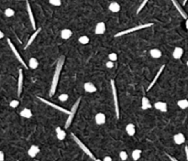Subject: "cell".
I'll return each instance as SVG.
<instances>
[{
    "label": "cell",
    "mask_w": 188,
    "mask_h": 161,
    "mask_svg": "<svg viewBox=\"0 0 188 161\" xmlns=\"http://www.w3.org/2000/svg\"><path fill=\"white\" fill-rule=\"evenodd\" d=\"M8 45H9V48H10V50H12V52H13V54L15 55V57L17 59V61H19L21 64H22V66L24 67L25 69H28V66L26 65V62L24 61V60L22 59V57L20 56V54H19V52L17 51V50L16 49V47L14 46V44L11 42V40L9 39H8Z\"/></svg>",
    "instance_id": "cell-6"
},
{
    "label": "cell",
    "mask_w": 188,
    "mask_h": 161,
    "mask_svg": "<svg viewBox=\"0 0 188 161\" xmlns=\"http://www.w3.org/2000/svg\"><path fill=\"white\" fill-rule=\"evenodd\" d=\"M111 88H112V94H113V99H114V105H115V111L117 118H119V98H117V87L115 85L114 80H111Z\"/></svg>",
    "instance_id": "cell-5"
},
{
    "label": "cell",
    "mask_w": 188,
    "mask_h": 161,
    "mask_svg": "<svg viewBox=\"0 0 188 161\" xmlns=\"http://www.w3.org/2000/svg\"><path fill=\"white\" fill-rule=\"evenodd\" d=\"M56 136H57V139L59 140H63L64 138H65V136H66V133H65V131H64L63 129H62L61 127H57L56 128Z\"/></svg>",
    "instance_id": "cell-21"
},
{
    "label": "cell",
    "mask_w": 188,
    "mask_h": 161,
    "mask_svg": "<svg viewBox=\"0 0 188 161\" xmlns=\"http://www.w3.org/2000/svg\"><path fill=\"white\" fill-rule=\"evenodd\" d=\"M142 157V150L140 149H135L131 153V158L134 161H137Z\"/></svg>",
    "instance_id": "cell-27"
},
{
    "label": "cell",
    "mask_w": 188,
    "mask_h": 161,
    "mask_svg": "<svg viewBox=\"0 0 188 161\" xmlns=\"http://www.w3.org/2000/svg\"><path fill=\"white\" fill-rule=\"evenodd\" d=\"M27 11H28V18H29V20H31V26L33 28V30H36V23H35V19H34V16H33V13H32V10H31V5L28 2L27 3Z\"/></svg>",
    "instance_id": "cell-12"
},
{
    "label": "cell",
    "mask_w": 188,
    "mask_h": 161,
    "mask_svg": "<svg viewBox=\"0 0 188 161\" xmlns=\"http://www.w3.org/2000/svg\"><path fill=\"white\" fill-rule=\"evenodd\" d=\"M171 1H172V3L173 4V6L175 7V8L177 9V11L179 12V14H180L182 17H183V18H184L185 19H188V16H187L186 12L183 9V8L181 7L180 4L177 2V0H171Z\"/></svg>",
    "instance_id": "cell-8"
},
{
    "label": "cell",
    "mask_w": 188,
    "mask_h": 161,
    "mask_svg": "<svg viewBox=\"0 0 188 161\" xmlns=\"http://www.w3.org/2000/svg\"><path fill=\"white\" fill-rule=\"evenodd\" d=\"M94 161H102V160H101V159H99V158H96V159H95Z\"/></svg>",
    "instance_id": "cell-45"
},
{
    "label": "cell",
    "mask_w": 188,
    "mask_h": 161,
    "mask_svg": "<svg viewBox=\"0 0 188 161\" xmlns=\"http://www.w3.org/2000/svg\"><path fill=\"white\" fill-rule=\"evenodd\" d=\"M105 32V24L104 22H99L95 28V33L96 35H102Z\"/></svg>",
    "instance_id": "cell-13"
},
{
    "label": "cell",
    "mask_w": 188,
    "mask_h": 161,
    "mask_svg": "<svg viewBox=\"0 0 188 161\" xmlns=\"http://www.w3.org/2000/svg\"><path fill=\"white\" fill-rule=\"evenodd\" d=\"M119 158H120V159H121L122 161L127 160V159H128V154H127V152H126V151H121V152L119 153Z\"/></svg>",
    "instance_id": "cell-33"
},
{
    "label": "cell",
    "mask_w": 188,
    "mask_h": 161,
    "mask_svg": "<svg viewBox=\"0 0 188 161\" xmlns=\"http://www.w3.org/2000/svg\"><path fill=\"white\" fill-rule=\"evenodd\" d=\"M167 157L170 158V160H171V161H178L175 158H173V157H172V156H170V155H168V154H167Z\"/></svg>",
    "instance_id": "cell-41"
},
{
    "label": "cell",
    "mask_w": 188,
    "mask_h": 161,
    "mask_svg": "<svg viewBox=\"0 0 188 161\" xmlns=\"http://www.w3.org/2000/svg\"><path fill=\"white\" fill-rule=\"evenodd\" d=\"M186 65L188 66V61H187V62H186Z\"/></svg>",
    "instance_id": "cell-48"
},
{
    "label": "cell",
    "mask_w": 188,
    "mask_h": 161,
    "mask_svg": "<svg viewBox=\"0 0 188 161\" xmlns=\"http://www.w3.org/2000/svg\"><path fill=\"white\" fill-rule=\"evenodd\" d=\"M4 37H5L4 33H3V32H2L1 30H0V39H3Z\"/></svg>",
    "instance_id": "cell-43"
},
{
    "label": "cell",
    "mask_w": 188,
    "mask_h": 161,
    "mask_svg": "<svg viewBox=\"0 0 188 161\" xmlns=\"http://www.w3.org/2000/svg\"><path fill=\"white\" fill-rule=\"evenodd\" d=\"M20 116L21 117H24V118H31L32 117V112L31 109H28V108H24L23 110L20 112Z\"/></svg>",
    "instance_id": "cell-26"
},
{
    "label": "cell",
    "mask_w": 188,
    "mask_h": 161,
    "mask_svg": "<svg viewBox=\"0 0 188 161\" xmlns=\"http://www.w3.org/2000/svg\"><path fill=\"white\" fill-rule=\"evenodd\" d=\"M186 2H187V0H184V5H185V4H186Z\"/></svg>",
    "instance_id": "cell-46"
},
{
    "label": "cell",
    "mask_w": 188,
    "mask_h": 161,
    "mask_svg": "<svg viewBox=\"0 0 188 161\" xmlns=\"http://www.w3.org/2000/svg\"><path fill=\"white\" fill-rule=\"evenodd\" d=\"M78 41L81 43V44H83V45H85L87 44L88 42H89V38H88L87 36H82L78 39Z\"/></svg>",
    "instance_id": "cell-30"
},
{
    "label": "cell",
    "mask_w": 188,
    "mask_h": 161,
    "mask_svg": "<svg viewBox=\"0 0 188 161\" xmlns=\"http://www.w3.org/2000/svg\"><path fill=\"white\" fill-rule=\"evenodd\" d=\"M185 155H186V159L188 161V147H185Z\"/></svg>",
    "instance_id": "cell-42"
},
{
    "label": "cell",
    "mask_w": 188,
    "mask_h": 161,
    "mask_svg": "<svg viewBox=\"0 0 188 161\" xmlns=\"http://www.w3.org/2000/svg\"><path fill=\"white\" fill-rule=\"evenodd\" d=\"M72 35H73V32L71 30H69V28H64V30H62L61 32V37L63 39H69L72 37Z\"/></svg>",
    "instance_id": "cell-22"
},
{
    "label": "cell",
    "mask_w": 188,
    "mask_h": 161,
    "mask_svg": "<svg viewBox=\"0 0 188 161\" xmlns=\"http://www.w3.org/2000/svg\"><path fill=\"white\" fill-rule=\"evenodd\" d=\"M142 110H147V109H150L151 108V103L150 102V100L147 98L146 96L142 97Z\"/></svg>",
    "instance_id": "cell-20"
},
{
    "label": "cell",
    "mask_w": 188,
    "mask_h": 161,
    "mask_svg": "<svg viewBox=\"0 0 188 161\" xmlns=\"http://www.w3.org/2000/svg\"><path fill=\"white\" fill-rule=\"evenodd\" d=\"M39 66V61L37 59H35V58H31L28 61V67L32 69V70H34V69H37Z\"/></svg>",
    "instance_id": "cell-28"
},
{
    "label": "cell",
    "mask_w": 188,
    "mask_h": 161,
    "mask_svg": "<svg viewBox=\"0 0 188 161\" xmlns=\"http://www.w3.org/2000/svg\"><path fill=\"white\" fill-rule=\"evenodd\" d=\"M185 25H186V28H187V31H188V19H186V23H185Z\"/></svg>",
    "instance_id": "cell-44"
},
{
    "label": "cell",
    "mask_w": 188,
    "mask_h": 161,
    "mask_svg": "<svg viewBox=\"0 0 188 161\" xmlns=\"http://www.w3.org/2000/svg\"><path fill=\"white\" fill-rule=\"evenodd\" d=\"M38 99H39L40 102H42V103H46V105H50L51 107L56 109V110H58V111H61V112H62V113H64V114H70V111H68V110H66V109H64V108H62V107H61V106H59V105H55V103H51V102H49L48 100H46V99H44V98H42V97H38Z\"/></svg>",
    "instance_id": "cell-7"
},
{
    "label": "cell",
    "mask_w": 188,
    "mask_h": 161,
    "mask_svg": "<svg viewBox=\"0 0 188 161\" xmlns=\"http://www.w3.org/2000/svg\"><path fill=\"white\" fill-rule=\"evenodd\" d=\"M126 132L128 136H133L136 133V128H135V125L133 124H128L127 126H126Z\"/></svg>",
    "instance_id": "cell-24"
},
{
    "label": "cell",
    "mask_w": 188,
    "mask_h": 161,
    "mask_svg": "<svg viewBox=\"0 0 188 161\" xmlns=\"http://www.w3.org/2000/svg\"><path fill=\"white\" fill-rule=\"evenodd\" d=\"M22 87H23V72L20 69L19 71V80H17V95L19 96L21 95Z\"/></svg>",
    "instance_id": "cell-11"
},
{
    "label": "cell",
    "mask_w": 188,
    "mask_h": 161,
    "mask_svg": "<svg viewBox=\"0 0 188 161\" xmlns=\"http://www.w3.org/2000/svg\"><path fill=\"white\" fill-rule=\"evenodd\" d=\"M108 59H109V61H115L117 60V55L116 53L112 52V53H110V54L108 55Z\"/></svg>",
    "instance_id": "cell-37"
},
{
    "label": "cell",
    "mask_w": 188,
    "mask_h": 161,
    "mask_svg": "<svg viewBox=\"0 0 188 161\" xmlns=\"http://www.w3.org/2000/svg\"><path fill=\"white\" fill-rule=\"evenodd\" d=\"M17 1H23V0H17ZM24 1H28V0H24Z\"/></svg>",
    "instance_id": "cell-47"
},
{
    "label": "cell",
    "mask_w": 188,
    "mask_h": 161,
    "mask_svg": "<svg viewBox=\"0 0 188 161\" xmlns=\"http://www.w3.org/2000/svg\"><path fill=\"white\" fill-rule=\"evenodd\" d=\"M95 121L96 125H102L105 123V121H107V118H105V116L103 114V113H98L96 114L95 116Z\"/></svg>",
    "instance_id": "cell-15"
},
{
    "label": "cell",
    "mask_w": 188,
    "mask_h": 161,
    "mask_svg": "<svg viewBox=\"0 0 188 161\" xmlns=\"http://www.w3.org/2000/svg\"><path fill=\"white\" fill-rule=\"evenodd\" d=\"M184 54V50L182 49V48H175L173 50V58L175 60H180L182 58V56H183Z\"/></svg>",
    "instance_id": "cell-19"
},
{
    "label": "cell",
    "mask_w": 188,
    "mask_h": 161,
    "mask_svg": "<svg viewBox=\"0 0 188 161\" xmlns=\"http://www.w3.org/2000/svg\"><path fill=\"white\" fill-rule=\"evenodd\" d=\"M68 98H69V95H68V94H61L60 96H59V100L62 101V102H65V101H67V100H68Z\"/></svg>",
    "instance_id": "cell-36"
},
{
    "label": "cell",
    "mask_w": 188,
    "mask_h": 161,
    "mask_svg": "<svg viewBox=\"0 0 188 161\" xmlns=\"http://www.w3.org/2000/svg\"><path fill=\"white\" fill-rule=\"evenodd\" d=\"M108 9L113 13H117L120 10V5L117 2H112L110 3V5L108 6Z\"/></svg>",
    "instance_id": "cell-23"
},
{
    "label": "cell",
    "mask_w": 188,
    "mask_h": 161,
    "mask_svg": "<svg viewBox=\"0 0 188 161\" xmlns=\"http://www.w3.org/2000/svg\"><path fill=\"white\" fill-rule=\"evenodd\" d=\"M81 102V97L80 98H78L77 100H76V102L74 103V105L71 109V111H70V114H69V116L66 120V123H65V129L69 128L70 127V125H71L72 122H73V119L75 116V114H76V111H77V109H78V106H79V103Z\"/></svg>",
    "instance_id": "cell-4"
},
{
    "label": "cell",
    "mask_w": 188,
    "mask_h": 161,
    "mask_svg": "<svg viewBox=\"0 0 188 161\" xmlns=\"http://www.w3.org/2000/svg\"><path fill=\"white\" fill-rule=\"evenodd\" d=\"M148 1H149V0H143L142 3L140 4V6H139V8H138V10H137V14H139V13L140 12V11H142V10L143 9V8H144L145 6H146V4L148 3Z\"/></svg>",
    "instance_id": "cell-34"
},
{
    "label": "cell",
    "mask_w": 188,
    "mask_h": 161,
    "mask_svg": "<svg viewBox=\"0 0 188 161\" xmlns=\"http://www.w3.org/2000/svg\"><path fill=\"white\" fill-rule=\"evenodd\" d=\"M177 105L181 108V109H186L188 108V100L186 99H183V100H180L177 102Z\"/></svg>",
    "instance_id": "cell-29"
},
{
    "label": "cell",
    "mask_w": 188,
    "mask_h": 161,
    "mask_svg": "<svg viewBox=\"0 0 188 161\" xmlns=\"http://www.w3.org/2000/svg\"><path fill=\"white\" fill-rule=\"evenodd\" d=\"M49 3L55 7H59L62 5V0H49Z\"/></svg>",
    "instance_id": "cell-32"
},
{
    "label": "cell",
    "mask_w": 188,
    "mask_h": 161,
    "mask_svg": "<svg viewBox=\"0 0 188 161\" xmlns=\"http://www.w3.org/2000/svg\"><path fill=\"white\" fill-rule=\"evenodd\" d=\"M5 15L8 18H10V17H13L15 15V11L12 8H7L5 10Z\"/></svg>",
    "instance_id": "cell-31"
},
{
    "label": "cell",
    "mask_w": 188,
    "mask_h": 161,
    "mask_svg": "<svg viewBox=\"0 0 188 161\" xmlns=\"http://www.w3.org/2000/svg\"><path fill=\"white\" fill-rule=\"evenodd\" d=\"M173 141L176 145H182L185 142V137L184 136V134L182 133H178L173 136Z\"/></svg>",
    "instance_id": "cell-16"
},
{
    "label": "cell",
    "mask_w": 188,
    "mask_h": 161,
    "mask_svg": "<svg viewBox=\"0 0 188 161\" xmlns=\"http://www.w3.org/2000/svg\"><path fill=\"white\" fill-rule=\"evenodd\" d=\"M107 67H108V68H109V69L113 68V67H114V63H113V61H108V62H107Z\"/></svg>",
    "instance_id": "cell-38"
},
{
    "label": "cell",
    "mask_w": 188,
    "mask_h": 161,
    "mask_svg": "<svg viewBox=\"0 0 188 161\" xmlns=\"http://www.w3.org/2000/svg\"><path fill=\"white\" fill-rule=\"evenodd\" d=\"M103 161H112V158L109 157V156H107V157H105Z\"/></svg>",
    "instance_id": "cell-40"
},
{
    "label": "cell",
    "mask_w": 188,
    "mask_h": 161,
    "mask_svg": "<svg viewBox=\"0 0 188 161\" xmlns=\"http://www.w3.org/2000/svg\"><path fill=\"white\" fill-rule=\"evenodd\" d=\"M164 68H165V65H164V64L161 66V68L159 69V71H158V72H157V74H156V75H155V77H154V79H153V80H151V83H150V85H149V87H148V88H147V91H150V90H151V89L152 87H153V85H154V84L156 83V82H157V80H158V79H159V77H160V75H161V74H162V72H163V70H164Z\"/></svg>",
    "instance_id": "cell-10"
},
{
    "label": "cell",
    "mask_w": 188,
    "mask_h": 161,
    "mask_svg": "<svg viewBox=\"0 0 188 161\" xmlns=\"http://www.w3.org/2000/svg\"><path fill=\"white\" fill-rule=\"evenodd\" d=\"M154 107L156 110L162 112V113H166L168 111V106L167 103L164 102H156L154 103Z\"/></svg>",
    "instance_id": "cell-9"
},
{
    "label": "cell",
    "mask_w": 188,
    "mask_h": 161,
    "mask_svg": "<svg viewBox=\"0 0 188 161\" xmlns=\"http://www.w3.org/2000/svg\"><path fill=\"white\" fill-rule=\"evenodd\" d=\"M151 26H153V24H152V23H146V24H142V25H139V26H136V27H133V28H128V30H123V31H120V32H119V33H117L114 37H115V38L121 37V36H123V35H127V34H130V33H132V32H135V31L143 30V28H150V27H151Z\"/></svg>",
    "instance_id": "cell-2"
},
{
    "label": "cell",
    "mask_w": 188,
    "mask_h": 161,
    "mask_svg": "<svg viewBox=\"0 0 188 161\" xmlns=\"http://www.w3.org/2000/svg\"><path fill=\"white\" fill-rule=\"evenodd\" d=\"M40 153V147L36 145H32L28 150V155L31 158H35Z\"/></svg>",
    "instance_id": "cell-14"
},
{
    "label": "cell",
    "mask_w": 188,
    "mask_h": 161,
    "mask_svg": "<svg viewBox=\"0 0 188 161\" xmlns=\"http://www.w3.org/2000/svg\"><path fill=\"white\" fill-rule=\"evenodd\" d=\"M19 105V102L17 101V100H13V101H11L9 103V106L10 107H12V108H16Z\"/></svg>",
    "instance_id": "cell-35"
},
{
    "label": "cell",
    "mask_w": 188,
    "mask_h": 161,
    "mask_svg": "<svg viewBox=\"0 0 188 161\" xmlns=\"http://www.w3.org/2000/svg\"><path fill=\"white\" fill-rule=\"evenodd\" d=\"M84 88H85V91L86 93H95L96 92V87L95 86V84L92 83H85V85H84Z\"/></svg>",
    "instance_id": "cell-17"
},
{
    "label": "cell",
    "mask_w": 188,
    "mask_h": 161,
    "mask_svg": "<svg viewBox=\"0 0 188 161\" xmlns=\"http://www.w3.org/2000/svg\"><path fill=\"white\" fill-rule=\"evenodd\" d=\"M71 136H72V137H73V139L74 140V142L78 145V147H80L81 150H83V151H84V152H85V154H86L87 156L89 157L90 158H92V159L95 160L96 158H95V157H94V155H93V153L91 152L90 149L88 148V147L85 145V144H84L83 142H82V141H81V140H80V139L78 138V137L76 136L74 134H73V133H72V134H71Z\"/></svg>",
    "instance_id": "cell-3"
},
{
    "label": "cell",
    "mask_w": 188,
    "mask_h": 161,
    "mask_svg": "<svg viewBox=\"0 0 188 161\" xmlns=\"http://www.w3.org/2000/svg\"><path fill=\"white\" fill-rule=\"evenodd\" d=\"M150 54L153 59H159L162 57V51L159 49H152L150 51Z\"/></svg>",
    "instance_id": "cell-25"
},
{
    "label": "cell",
    "mask_w": 188,
    "mask_h": 161,
    "mask_svg": "<svg viewBox=\"0 0 188 161\" xmlns=\"http://www.w3.org/2000/svg\"><path fill=\"white\" fill-rule=\"evenodd\" d=\"M40 30H42V28H37V30H35V32H34V33L32 34V35H31V37L29 38V39H28V43L26 44V46H25V49H27L28 47H29V46H31V45L32 44V42L34 41V39L37 38V36L39 35V33L40 32Z\"/></svg>",
    "instance_id": "cell-18"
},
{
    "label": "cell",
    "mask_w": 188,
    "mask_h": 161,
    "mask_svg": "<svg viewBox=\"0 0 188 161\" xmlns=\"http://www.w3.org/2000/svg\"><path fill=\"white\" fill-rule=\"evenodd\" d=\"M4 159H5V154L3 151L0 150V161H4Z\"/></svg>",
    "instance_id": "cell-39"
},
{
    "label": "cell",
    "mask_w": 188,
    "mask_h": 161,
    "mask_svg": "<svg viewBox=\"0 0 188 161\" xmlns=\"http://www.w3.org/2000/svg\"><path fill=\"white\" fill-rule=\"evenodd\" d=\"M63 63H64V56H61L57 61L55 72H54L53 78H52L51 86V90H50V96H53L54 94H55V92H56V87L58 85L59 79H60V75H61V72L62 70Z\"/></svg>",
    "instance_id": "cell-1"
}]
</instances>
